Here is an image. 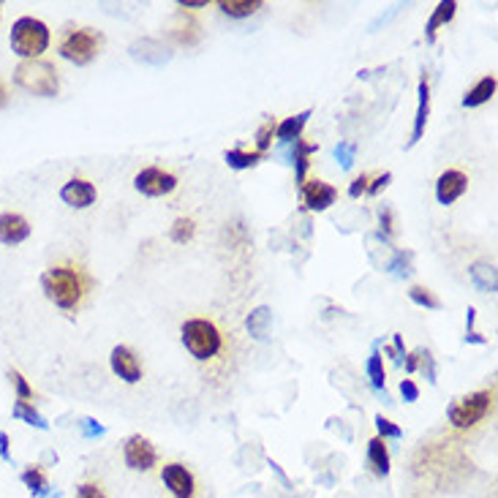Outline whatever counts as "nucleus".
<instances>
[{
	"mask_svg": "<svg viewBox=\"0 0 498 498\" xmlns=\"http://www.w3.org/2000/svg\"><path fill=\"white\" fill-rule=\"evenodd\" d=\"M90 287V280L77 270V267H68V264H60V267H49L44 275H41V289L44 295L60 308V311H77L85 292Z\"/></svg>",
	"mask_w": 498,
	"mask_h": 498,
	"instance_id": "1",
	"label": "nucleus"
},
{
	"mask_svg": "<svg viewBox=\"0 0 498 498\" xmlns=\"http://www.w3.org/2000/svg\"><path fill=\"white\" fill-rule=\"evenodd\" d=\"M180 335H183L185 351L199 363L212 360L221 351V346H224L221 330L212 324L210 319H188V322H183Z\"/></svg>",
	"mask_w": 498,
	"mask_h": 498,
	"instance_id": "2",
	"label": "nucleus"
},
{
	"mask_svg": "<svg viewBox=\"0 0 498 498\" xmlns=\"http://www.w3.org/2000/svg\"><path fill=\"white\" fill-rule=\"evenodd\" d=\"M14 85L30 96H41V99H52L60 90V80H57V68L47 60H22L14 68Z\"/></svg>",
	"mask_w": 498,
	"mask_h": 498,
	"instance_id": "3",
	"label": "nucleus"
},
{
	"mask_svg": "<svg viewBox=\"0 0 498 498\" xmlns=\"http://www.w3.org/2000/svg\"><path fill=\"white\" fill-rule=\"evenodd\" d=\"M49 47V28L36 17H20L12 25V52L22 60H41Z\"/></svg>",
	"mask_w": 498,
	"mask_h": 498,
	"instance_id": "4",
	"label": "nucleus"
},
{
	"mask_svg": "<svg viewBox=\"0 0 498 498\" xmlns=\"http://www.w3.org/2000/svg\"><path fill=\"white\" fill-rule=\"evenodd\" d=\"M104 47V36L93 28H77V30H68L60 39V55L77 65H88L93 63V57L101 52Z\"/></svg>",
	"mask_w": 498,
	"mask_h": 498,
	"instance_id": "5",
	"label": "nucleus"
},
{
	"mask_svg": "<svg viewBox=\"0 0 498 498\" xmlns=\"http://www.w3.org/2000/svg\"><path fill=\"white\" fill-rule=\"evenodd\" d=\"M490 403H493V392L490 390H479V392H471V395L460 398L458 403H452L447 408V416H450V422L455 425L458 431H468V428H474L477 422L485 419Z\"/></svg>",
	"mask_w": 498,
	"mask_h": 498,
	"instance_id": "6",
	"label": "nucleus"
},
{
	"mask_svg": "<svg viewBox=\"0 0 498 498\" xmlns=\"http://www.w3.org/2000/svg\"><path fill=\"white\" fill-rule=\"evenodd\" d=\"M133 188L145 196H167L177 188V177L159 167H148L133 177Z\"/></svg>",
	"mask_w": 498,
	"mask_h": 498,
	"instance_id": "7",
	"label": "nucleus"
},
{
	"mask_svg": "<svg viewBox=\"0 0 498 498\" xmlns=\"http://www.w3.org/2000/svg\"><path fill=\"white\" fill-rule=\"evenodd\" d=\"M123 458H125V466L133 471H150L159 460L156 447L145 436H131L123 447Z\"/></svg>",
	"mask_w": 498,
	"mask_h": 498,
	"instance_id": "8",
	"label": "nucleus"
},
{
	"mask_svg": "<svg viewBox=\"0 0 498 498\" xmlns=\"http://www.w3.org/2000/svg\"><path fill=\"white\" fill-rule=\"evenodd\" d=\"M161 482L175 498H193L196 495V479L183 463H167L161 468Z\"/></svg>",
	"mask_w": 498,
	"mask_h": 498,
	"instance_id": "9",
	"label": "nucleus"
},
{
	"mask_svg": "<svg viewBox=\"0 0 498 498\" xmlns=\"http://www.w3.org/2000/svg\"><path fill=\"white\" fill-rule=\"evenodd\" d=\"M96 185L90 180H82V177H71L63 188H60V199L74 207V210H85L96 202Z\"/></svg>",
	"mask_w": 498,
	"mask_h": 498,
	"instance_id": "10",
	"label": "nucleus"
},
{
	"mask_svg": "<svg viewBox=\"0 0 498 498\" xmlns=\"http://www.w3.org/2000/svg\"><path fill=\"white\" fill-rule=\"evenodd\" d=\"M303 191V202L308 210L313 212H324L330 204H335L338 199V188H332L330 183L324 180H305V185L300 188Z\"/></svg>",
	"mask_w": 498,
	"mask_h": 498,
	"instance_id": "11",
	"label": "nucleus"
},
{
	"mask_svg": "<svg viewBox=\"0 0 498 498\" xmlns=\"http://www.w3.org/2000/svg\"><path fill=\"white\" fill-rule=\"evenodd\" d=\"M109 363H112V371H115V376H120L123 382H128V384H136V382L142 379V365H139L136 354H133L128 346H115V348H112V357H109Z\"/></svg>",
	"mask_w": 498,
	"mask_h": 498,
	"instance_id": "12",
	"label": "nucleus"
},
{
	"mask_svg": "<svg viewBox=\"0 0 498 498\" xmlns=\"http://www.w3.org/2000/svg\"><path fill=\"white\" fill-rule=\"evenodd\" d=\"M466 188H468V177L463 172H458V169H447L436 180V199H439V204L447 207V204L458 202L466 193Z\"/></svg>",
	"mask_w": 498,
	"mask_h": 498,
	"instance_id": "13",
	"label": "nucleus"
},
{
	"mask_svg": "<svg viewBox=\"0 0 498 498\" xmlns=\"http://www.w3.org/2000/svg\"><path fill=\"white\" fill-rule=\"evenodd\" d=\"M30 237V224L20 212H4L0 216V243L4 245H20Z\"/></svg>",
	"mask_w": 498,
	"mask_h": 498,
	"instance_id": "14",
	"label": "nucleus"
},
{
	"mask_svg": "<svg viewBox=\"0 0 498 498\" xmlns=\"http://www.w3.org/2000/svg\"><path fill=\"white\" fill-rule=\"evenodd\" d=\"M131 57H133V60H142V63L164 65V63H169L172 52H169L164 44L153 41V39H142V41H136V44L131 47Z\"/></svg>",
	"mask_w": 498,
	"mask_h": 498,
	"instance_id": "15",
	"label": "nucleus"
},
{
	"mask_svg": "<svg viewBox=\"0 0 498 498\" xmlns=\"http://www.w3.org/2000/svg\"><path fill=\"white\" fill-rule=\"evenodd\" d=\"M419 104H416V117H414V131H411V139L408 145H416V142L422 139L425 133V123H428V115H431V88H428V77L419 80Z\"/></svg>",
	"mask_w": 498,
	"mask_h": 498,
	"instance_id": "16",
	"label": "nucleus"
},
{
	"mask_svg": "<svg viewBox=\"0 0 498 498\" xmlns=\"http://www.w3.org/2000/svg\"><path fill=\"white\" fill-rule=\"evenodd\" d=\"M468 275H471L474 287L479 292H485V295H493L498 289V272H495V267L490 262H474L468 267Z\"/></svg>",
	"mask_w": 498,
	"mask_h": 498,
	"instance_id": "17",
	"label": "nucleus"
},
{
	"mask_svg": "<svg viewBox=\"0 0 498 498\" xmlns=\"http://www.w3.org/2000/svg\"><path fill=\"white\" fill-rule=\"evenodd\" d=\"M245 327H248L251 338L267 340V338H270V327H272V311H270L267 305L253 308V311L248 313V319H245Z\"/></svg>",
	"mask_w": 498,
	"mask_h": 498,
	"instance_id": "18",
	"label": "nucleus"
},
{
	"mask_svg": "<svg viewBox=\"0 0 498 498\" xmlns=\"http://www.w3.org/2000/svg\"><path fill=\"white\" fill-rule=\"evenodd\" d=\"M495 77L490 74V77H482L466 96H463V107L466 109H474V107H482V104H487L493 96H495Z\"/></svg>",
	"mask_w": 498,
	"mask_h": 498,
	"instance_id": "19",
	"label": "nucleus"
},
{
	"mask_svg": "<svg viewBox=\"0 0 498 498\" xmlns=\"http://www.w3.org/2000/svg\"><path fill=\"white\" fill-rule=\"evenodd\" d=\"M308 117H311V109H305V112H300L295 117H287L283 123L275 125V136L280 142H297L303 136V128L308 125Z\"/></svg>",
	"mask_w": 498,
	"mask_h": 498,
	"instance_id": "20",
	"label": "nucleus"
},
{
	"mask_svg": "<svg viewBox=\"0 0 498 498\" xmlns=\"http://www.w3.org/2000/svg\"><path fill=\"white\" fill-rule=\"evenodd\" d=\"M319 150V145H311V142H303V136L295 142V153H292V164H295V175H297V185H305V175H308V159Z\"/></svg>",
	"mask_w": 498,
	"mask_h": 498,
	"instance_id": "21",
	"label": "nucleus"
},
{
	"mask_svg": "<svg viewBox=\"0 0 498 498\" xmlns=\"http://www.w3.org/2000/svg\"><path fill=\"white\" fill-rule=\"evenodd\" d=\"M368 463H371L376 477H387L390 474V452H387L384 439L376 436V439L368 442Z\"/></svg>",
	"mask_w": 498,
	"mask_h": 498,
	"instance_id": "22",
	"label": "nucleus"
},
{
	"mask_svg": "<svg viewBox=\"0 0 498 498\" xmlns=\"http://www.w3.org/2000/svg\"><path fill=\"white\" fill-rule=\"evenodd\" d=\"M455 9H458L455 0H442V4L436 6V12L431 14L428 25H425V36H428V41H434V39H436V30H439L442 25H447V22L455 17Z\"/></svg>",
	"mask_w": 498,
	"mask_h": 498,
	"instance_id": "23",
	"label": "nucleus"
},
{
	"mask_svg": "<svg viewBox=\"0 0 498 498\" xmlns=\"http://www.w3.org/2000/svg\"><path fill=\"white\" fill-rule=\"evenodd\" d=\"M219 9L227 17L245 20V17H253L262 9V0H219Z\"/></svg>",
	"mask_w": 498,
	"mask_h": 498,
	"instance_id": "24",
	"label": "nucleus"
},
{
	"mask_svg": "<svg viewBox=\"0 0 498 498\" xmlns=\"http://www.w3.org/2000/svg\"><path fill=\"white\" fill-rule=\"evenodd\" d=\"M12 414H14L17 419H22L25 425H33V428H39V431H47V428H49V422L33 408L30 400H17L14 408H12Z\"/></svg>",
	"mask_w": 498,
	"mask_h": 498,
	"instance_id": "25",
	"label": "nucleus"
},
{
	"mask_svg": "<svg viewBox=\"0 0 498 498\" xmlns=\"http://www.w3.org/2000/svg\"><path fill=\"white\" fill-rule=\"evenodd\" d=\"M262 159H264L262 153H243V150H227V153H224V161H227L235 172L253 169Z\"/></svg>",
	"mask_w": 498,
	"mask_h": 498,
	"instance_id": "26",
	"label": "nucleus"
},
{
	"mask_svg": "<svg viewBox=\"0 0 498 498\" xmlns=\"http://www.w3.org/2000/svg\"><path fill=\"white\" fill-rule=\"evenodd\" d=\"M22 482L28 485V490H30L36 498H41V495L47 493V487H49V485H47V477H44V471H41V468H36V466H33V468H28V471H22Z\"/></svg>",
	"mask_w": 498,
	"mask_h": 498,
	"instance_id": "27",
	"label": "nucleus"
},
{
	"mask_svg": "<svg viewBox=\"0 0 498 498\" xmlns=\"http://www.w3.org/2000/svg\"><path fill=\"white\" fill-rule=\"evenodd\" d=\"M408 297H411V303H416L422 308H431V311H439L442 308V300L431 289H425V287H411L408 289Z\"/></svg>",
	"mask_w": 498,
	"mask_h": 498,
	"instance_id": "28",
	"label": "nucleus"
},
{
	"mask_svg": "<svg viewBox=\"0 0 498 498\" xmlns=\"http://www.w3.org/2000/svg\"><path fill=\"white\" fill-rule=\"evenodd\" d=\"M368 376H371L374 390H382L384 392V363H382V354L376 348H374V354L368 357Z\"/></svg>",
	"mask_w": 498,
	"mask_h": 498,
	"instance_id": "29",
	"label": "nucleus"
},
{
	"mask_svg": "<svg viewBox=\"0 0 498 498\" xmlns=\"http://www.w3.org/2000/svg\"><path fill=\"white\" fill-rule=\"evenodd\" d=\"M193 232H196V224H193V219H177L175 221V227H172V232H169V237L175 240V243H188L191 237H193Z\"/></svg>",
	"mask_w": 498,
	"mask_h": 498,
	"instance_id": "30",
	"label": "nucleus"
},
{
	"mask_svg": "<svg viewBox=\"0 0 498 498\" xmlns=\"http://www.w3.org/2000/svg\"><path fill=\"white\" fill-rule=\"evenodd\" d=\"M354 156H357V145L354 142H338V148H335V159L340 161L343 169H351L354 164Z\"/></svg>",
	"mask_w": 498,
	"mask_h": 498,
	"instance_id": "31",
	"label": "nucleus"
},
{
	"mask_svg": "<svg viewBox=\"0 0 498 498\" xmlns=\"http://www.w3.org/2000/svg\"><path fill=\"white\" fill-rule=\"evenodd\" d=\"M199 36H202V33H199V25H196V22H191V20L175 30V39H177L180 44H185V47H193V44L199 41Z\"/></svg>",
	"mask_w": 498,
	"mask_h": 498,
	"instance_id": "32",
	"label": "nucleus"
},
{
	"mask_svg": "<svg viewBox=\"0 0 498 498\" xmlns=\"http://www.w3.org/2000/svg\"><path fill=\"white\" fill-rule=\"evenodd\" d=\"M272 136H275V123L272 120H267L264 125H259V131H256V153H262V156L267 153Z\"/></svg>",
	"mask_w": 498,
	"mask_h": 498,
	"instance_id": "33",
	"label": "nucleus"
},
{
	"mask_svg": "<svg viewBox=\"0 0 498 498\" xmlns=\"http://www.w3.org/2000/svg\"><path fill=\"white\" fill-rule=\"evenodd\" d=\"M376 428H379V439H400L403 436V431L398 428L395 422H390L387 416H376Z\"/></svg>",
	"mask_w": 498,
	"mask_h": 498,
	"instance_id": "34",
	"label": "nucleus"
},
{
	"mask_svg": "<svg viewBox=\"0 0 498 498\" xmlns=\"http://www.w3.org/2000/svg\"><path fill=\"white\" fill-rule=\"evenodd\" d=\"M9 376H12L14 387H17V395H20V400H30V398H33V387L25 382V376H22L20 371H9Z\"/></svg>",
	"mask_w": 498,
	"mask_h": 498,
	"instance_id": "35",
	"label": "nucleus"
},
{
	"mask_svg": "<svg viewBox=\"0 0 498 498\" xmlns=\"http://www.w3.org/2000/svg\"><path fill=\"white\" fill-rule=\"evenodd\" d=\"M77 498H107V493H104L101 485H96V482H85V485L77 487Z\"/></svg>",
	"mask_w": 498,
	"mask_h": 498,
	"instance_id": "36",
	"label": "nucleus"
},
{
	"mask_svg": "<svg viewBox=\"0 0 498 498\" xmlns=\"http://www.w3.org/2000/svg\"><path fill=\"white\" fill-rule=\"evenodd\" d=\"M368 183H371V177H368V175L354 177V180H351V185H348V196H351V199H360L363 193H368Z\"/></svg>",
	"mask_w": 498,
	"mask_h": 498,
	"instance_id": "37",
	"label": "nucleus"
},
{
	"mask_svg": "<svg viewBox=\"0 0 498 498\" xmlns=\"http://www.w3.org/2000/svg\"><path fill=\"white\" fill-rule=\"evenodd\" d=\"M400 395H403L406 403H414V400L419 398V387H416L411 379H403V382H400Z\"/></svg>",
	"mask_w": 498,
	"mask_h": 498,
	"instance_id": "38",
	"label": "nucleus"
},
{
	"mask_svg": "<svg viewBox=\"0 0 498 498\" xmlns=\"http://www.w3.org/2000/svg\"><path fill=\"white\" fill-rule=\"evenodd\" d=\"M379 224H382V229H384L387 237L395 235V227H392V210H390V207H382V210H379Z\"/></svg>",
	"mask_w": 498,
	"mask_h": 498,
	"instance_id": "39",
	"label": "nucleus"
},
{
	"mask_svg": "<svg viewBox=\"0 0 498 498\" xmlns=\"http://www.w3.org/2000/svg\"><path fill=\"white\" fill-rule=\"evenodd\" d=\"M408 259H411V253L406 251V253H398L395 256V262L390 264V270L395 272V275H408Z\"/></svg>",
	"mask_w": 498,
	"mask_h": 498,
	"instance_id": "40",
	"label": "nucleus"
},
{
	"mask_svg": "<svg viewBox=\"0 0 498 498\" xmlns=\"http://www.w3.org/2000/svg\"><path fill=\"white\" fill-rule=\"evenodd\" d=\"M80 425H82V434H85L88 439H93V436H101V434H104V428H101V425H99L96 419H82Z\"/></svg>",
	"mask_w": 498,
	"mask_h": 498,
	"instance_id": "41",
	"label": "nucleus"
},
{
	"mask_svg": "<svg viewBox=\"0 0 498 498\" xmlns=\"http://www.w3.org/2000/svg\"><path fill=\"white\" fill-rule=\"evenodd\" d=\"M390 180H392V172H384L382 177H376V180L368 185V193H371V196H376L379 191H384V188L390 185Z\"/></svg>",
	"mask_w": 498,
	"mask_h": 498,
	"instance_id": "42",
	"label": "nucleus"
},
{
	"mask_svg": "<svg viewBox=\"0 0 498 498\" xmlns=\"http://www.w3.org/2000/svg\"><path fill=\"white\" fill-rule=\"evenodd\" d=\"M177 6H180V9L196 12V9H204V6H207V0H177Z\"/></svg>",
	"mask_w": 498,
	"mask_h": 498,
	"instance_id": "43",
	"label": "nucleus"
},
{
	"mask_svg": "<svg viewBox=\"0 0 498 498\" xmlns=\"http://www.w3.org/2000/svg\"><path fill=\"white\" fill-rule=\"evenodd\" d=\"M416 365H419V351H414V354H408V357H406V371L408 374H414Z\"/></svg>",
	"mask_w": 498,
	"mask_h": 498,
	"instance_id": "44",
	"label": "nucleus"
},
{
	"mask_svg": "<svg viewBox=\"0 0 498 498\" xmlns=\"http://www.w3.org/2000/svg\"><path fill=\"white\" fill-rule=\"evenodd\" d=\"M0 455L9 460V436L6 434H0Z\"/></svg>",
	"mask_w": 498,
	"mask_h": 498,
	"instance_id": "45",
	"label": "nucleus"
},
{
	"mask_svg": "<svg viewBox=\"0 0 498 498\" xmlns=\"http://www.w3.org/2000/svg\"><path fill=\"white\" fill-rule=\"evenodd\" d=\"M468 340H471V343H487V340H485L482 335H477V332H468V335H466V343H468Z\"/></svg>",
	"mask_w": 498,
	"mask_h": 498,
	"instance_id": "46",
	"label": "nucleus"
},
{
	"mask_svg": "<svg viewBox=\"0 0 498 498\" xmlns=\"http://www.w3.org/2000/svg\"><path fill=\"white\" fill-rule=\"evenodd\" d=\"M6 107V90H4V85H0V109Z\"/></svg>",
	"mask_w": 498,
	"mask_h": 498,
	"instance_id": "47",
	"label": "nucleus"
},
{
	"mask_svg": "<svg viewBox=\"0 0 498 498\" xmlns=\"http://www.w3.org/2000/svg\"><path fill=\"white\" fill-rule=\"evenodd\" d=\"M0 14H4V6H0Z\"/></svg>",
	"mask_w": 498,
	"mask_h": 498,
	"instance_id": "48",
	"label": "nucleus"
}]
</instances>
